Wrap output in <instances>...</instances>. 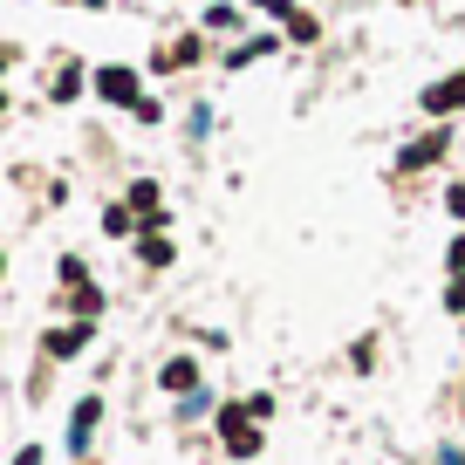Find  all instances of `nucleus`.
I'll return each instance as SVG.
<instances>
[{"label":"nucleus","instance_id":"nucleus-15","mask_svg":"<svg viewBox=\"0 0 465 465\" xmlns=\"http://www.w3.org/2000/svg\"><path fill=\"white\" fill-rule=\"evenodd\" d=\"M15 465H42V451H35V445H28V451H15Z\"/></svg>","mask_w":465,"mask_h":465},{"label":"nucleus","instance_id":"nucleus-5","mask_svg":"<svg viewBox=\"0 0 465 465\" xmlns=\"http://www.w3.org/2000/svg\"><path fill=\"white\" fill-rule=\"evenodd\" d=\"M438 158H445V131H438V137H418V144L404 151V172H424V164H438Z\"/></svg>","mask_w":465,"mask_h":465},{"label":"nucleus","instance_id":"nucleus-10","mask_svg":"<svg viewBox=\"0 0 465 465\" xmlns=\"http://www.w3.org/2000/svg\"><path fill=\"white\" fill-rule=\"evenodd\" d=\"M131 226H137L131 205H103V232H131Z\"/></svg>","mask_w":465,"mask_h":465},{"label":"nucleus","instance_id":"nucleus-13","mask_svg":"<svg viewBox=\"0 0 465 465\" xmlns=\"http://www.w3.org/2000/svg\"><path fill=\"white\" fill-rule=\"evenodd\" d=\"M445 308H451V315H465V281H451V288H445Z\"/></svg>","mask_w":465,"mask_h":465},{"label":"nucleus","instance_id":"nucleus-6","mask_svg":"<svg viewBox=\"0 0 465 465\" xmlns=\"http://www.w3.org/2000/svg\"><path fill=\"white\" fill-rule=\"evenodd\" d=\"M96 418H103V404H96V397H83V404H75V424H69V445H75V451L89 445V431H96Z\"/></svg>","mask_w":465,"mask_h":465},{"label":"nucleus","instance_id":"nucleus-12","mask_svg":"<svg viewBox=\"0 0 465 465\" xmlns=\"http://www.w3.org/2000/svg\"><path fill=\"white\" fill-rule=\"evenodd\" d=\"M445 267H451V274L465 281V232H459V240H451V247H445Z\"/></svg>","mask_w":465,"mask_h":465},{"label":"nucleus","instance_id":"nucleus-16","mask_svg":"<svg viewBox=\"0 0 465 465\" xmlns=\"http://www.w3.org/2000/svg\"><path fill=\"white\" fill-rule=\"evenodd\" d=\"M445 465H465V451H459V445H445Z\"/></svg>","mask_w":465,"mask_h":465},{"label":"nucleus","instance_id":"nucleus-4","mask_svg":"<svg viewBox=\"0 0 465 465\" xmlns=\"http://www.w3.org/2000/svg\"><path fill=\"white\" fill-rule=\"evenodd\" d=\"M158 383H164V391H199V363H192V356H178V363L158 370Z\"/></svg>","mask_w":465,"mask_h":465},{"label":"nucleus","instance_id":"nucleus-7","mask_svg":"<svg viewBox=\"0 0 465 465\" xmlns=\"http://www.w3.org/2000/svg\"><path fill=\"white\" fill-rule=\"evenodd\" d=\"M83 342H89V322L83 329H48V356H75Z\"/></svg>","mask_w":465,"mask_h":465},{"label":"nucleus","instance_id":"nucleus-11","mask_svg":"<svg viewBox=\"0 0 465 465\" xmlns=\"http://www.w3.org/2000/svg\"><path fill=\"white\" fill-rule=\"evenodd\" d=\"M75 315L96 322V315H103V294H96V288H75Z\"/></svg>","mask_w":465,"mask_h":465},{"label":"nucleus","instance_id":"nucleus-14","mask_svg":"<svg viewBox=\"0 0 465 465\" xmlns=\"http://www.w3.org/2000/svg\"><path fill=\"white\" fill-rule=\"evenodd\" d=\"M445 205H451V219H465V185H451V192H445Z\"/></svg>","mask_w":465,"mask_h":465},{"label":"nucleus","instance_id":"nucleus-9","mask_svg":"<svg viewBox=\"0 0 465 465\" xmlns=\"http://www.w3.org/2000/svg\"><path fill=\"white\" fill-rule=\"evenodd\" d=\"M137 261H144V267H172V240H158V232H144V247H137Z\"/></svg>","mask_w":465,"mask_h":465},{"label":"nucleus","instance_id":"nucleus-2","mask_svg":"<svg viewBox=\"0 0 465 465\" xmlns=\"http://www.w3.org/2000/svg\"><path fill=\"white\" fill-rule=\"evenodd\" d=\"M96 96H103V103H131V110L144 103V96H137V75H131V69H103V75H96Z\"/></svg>","mask_w":465,"mask_h":465},{"label":"nucleus","instance_id":"nucleus-8","mask_svg":"<svg viewBox=\"0 0 465 465\" xmlns=\"http://www.w3.org/2000/svg\"><path fill=\"white\" fill-rule=\"evenodd\" d=\"M131 213L137 219H158V185H151V178H137V185H131Z\"/></svg>","mask_w":465,"mask_h":465},{"label":"nucleus","instance_id":"nucleus-3","mask_svg":"<svg viewBox=\"0 0 465 465\" xmlns=\"http://www.w3.org/2000/svg\"><path fill=\"white\" fill-rule=\"evenodd\" d=\"M459 103H465V75H445V83H438V89H424V110H431V116L459 110Z\"/></svg>","mask_w":465,"mask_h":465},{"label":"nucleus","instance_id":"nucleus-1","mask_svg":"<svg viewBox=\"0 0 465 465\" xmlns=\"http://www.w3.org/2000/svg\"><path fill=\"white\" fill-rule=\"evenodd\" d=\"M219 438H226V451H232V459H253V451H261L253 411H247V404H226V411H219Z\"/></svg>","mask_w":465,"mask_h":465}]
</instances>
